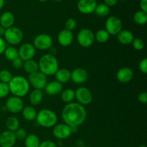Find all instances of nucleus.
Instances as JSON below:
<instances>
[{
  "mask_svg": "<svg viewBox=\"0 0 147 147\" xmlns=\"http://www.w3.org/2000/svg\"><path fill=\"white\" fill-rule=\"evenodd\" d=\"M97 5L96 0H79L77 7L80 12L90 14L94 12Z\"/></svg>",
  "mask_w": 147,
  "mask_h": 147,
  "instance_id": "4468645a",
  "label": "nucleus"
},
{
  "mask_svg": "<svg viewBox=\"0 0 147 147\" xmlns=\"http://www.w3.org/2000/svg\"><path fill=\"white\" fill-rule=\"evenodd\" d=\"M4 55L7 60H8L9 61H13L14 59L19 57L18 50L14 46L7 47L4 52Z\"/></svg>",
  "mask_w": 147,
  "mask_h": 147,
  "instance_id": "bb28decb",
  "label": "nucleus"
},
{
  "mask_svg": "<svg viewBox=\"0 0 147 147\" xmlns=\"http://www.w3.org/2000/svg\"><path fill=\"white\" fill-rule=\"evenodd\" d=\"M83 147H90V146H83Z\"/></svg>",
  "mask_w": 147,
  "mask_h": 147,
  "instance_id": "864d4df0",
  "label": "nucleus"
},
{
  "mask_svg": "<svg viewBox=\"0 0 147 147\" xmlns=\"http://www.w3.org/2000/svg\"><path fill=\"white\" fill-rule=\"evenodd\" d=\"M140 7L142 9V11L147 13V0H141Z\"/></svg>",
  "mask_w": 147,
  "mask_h": 147,
  "instance_id": "c03bdc74",
  "label": "nucleus"
},
{
  "mask_svg": "<svg viewBox=\"0 0 147 147\" xmlns=\"http://www.w3.org/2000/svg\"><path fill=\"white\" fill-rule=\"evenodd\" d=\"M70 130H71L72 134H75L78 131V127L77 126H70Z\"/></svg>",
  "mask_w": 147,
  "mask_h": 147,
  "instance_id": "49530a36",
  "label": "nucleus"
},
{
  "mask_svg": "<svg viewBox=\"0 0 147 147\" xmlns=\"http://www.w3.org/2000/svg\"><path fill=\"white\" fill-rule=\"evenodd\" d=\"M104 1V4H106L108 7H114L115 5H116V4L118 3L119 0H103Z\"/></svg>",
  "mask_w": 147,
  "mask_h": 147,
  "instance_id": "37998d69",
  "label": "nucleus"
},
{
  "mask_svg": "<svg viewBox=\"0 0 147 147\" xmlns=\"http://www.w3.org/2000/svg\"><path fill=\"white\" fill-rule=\"evenodd\" d=\"M56 80L60 82V83H67L71 79V72L67 68H59L55 74Z\"/></svg>",
  "mask_w": 147,
  "mask_h": 147,
  "instance_id": "4be33fe9",
  "label": "nucleus"
},
{
  "mask_svg": "<svg viewBox=\"0 0 147 147\" xmlns=\"http://www.w3.org/2000/svg\"><path fill=\"white\" fill-rule=\"evenodd\" d=\"M7 47V43L3 37H0V55L4 54V52Z\"/></svg>",
  "mask_w": 147,
  "mask_h": 147,
  "instance_id": "79ce46f5",
  "label": "nucleus"
},
{
  "mask_svg": "<svg viewBox=\"0 0 147 147\" xmlns=\"http://www.w3.org/2000/svg\"><path fill=\"white\" fill-rule=\"evenodd\" d=\"M14 133L17 140H24L27 136V131L24 129H22V128H19Z\"/></svg>",
  "mask_w": 147,
  "mask_h": 147,
  "instance_id": "e433bc0d",
  "label": "nucleus"
},
{
  "mask_svg": "<svg viewBox=\"0 0 147 147\" xmlns=\"http://www.w3.org/2000/svg\"><path fill=\"white\" fill-rule=\"evenodd\" d=\"M4 37L6 42L11 45H16L22 41L24 34L19 27L12 26L9 28L6 29Z\"/></svg>",
  "mask_w": 147,
  "mask_h": 147,
  "instance_id": "39448f33",
  "label": "nucleus"
},
{
  "mask_svg": "<svg viewBox=\"0 0 147 147\" xmlns=\"http://www.w3.org/2000/svg\"><path fill=\"white\" fill-rule=\"evenodd\" d=\"M24 60H22L20 57H18L17 58L14 59L13 61H11L12 67H14V68L17 69V70L22 68L23 65H24Z\"/></svg>",
  "mask_w": 147,
  "mask_h": 147,
  "instance_id": "4c0bfd02",
  "label": "nucleus"
},
{
  "mask_svg": "<svg viewBox=\"0 0 147 147\" xmlns=\"http://www.w3.org/2000/svg\"><path fill=\"white\" fill-rule=\"evenodd\" d=\"M75 98L82 106H87L93 100V94L88 88L79 87L75 90Z\"/></svg>",
  "mask_w": 147,
  "mask_h": 147,
  "instance_id": "9d476101",
  "label": "nucleus"
},
{
  "mask_svg": "<svg viewBox=\"0 0 147 147\" xmlns=\"http://www.w3.org/2000/svg\"><path fill=\"white\" fill-rule=\"evenodd\" d=\"M134 78V71L131 68L128 67H121L116 73V78L118 81L121 83H127L130 82Z\"/></svg>",
  "mask_w": 147,
  "mask_h": 147,
  "instance_id": "a211bd4d",
  "label": "nucleus"
},
{
  "mask_svg": "<svg viewBox=\"0 0 147 147\" xmlns=\"http://www.w3.org/2000/svg\"><path fill=\"white\" fill-rule=\"evenodd\" d=\"M53 1H63V0H53Z\"/></svg>",
  "mask_w": 147,
  "mask_h": 147,
  "instance_id": "3c124183",
  "label": "nucleus"
},
{
  "mask_svg": "<svg viewBox=\"0 0 147 147\" xmlns=\"http://www.w3.org/2000/svg\"><path fill=\"white\" fill-rule=\"evenodd\" d=\"M94 12L99 17H106L110 13V7L105 4H100L96 6Z\"/></svg>",
  "mask_w": 147,
  "mask_h": 147,
  "instance_id": "2f4dec72",
  "label": "nucleus"
},
{
  "mask_svg": "<svg viewBox=\"0 0 147 147\" xmlns=\"http://www.w3.org/2000/svg\"><path fill=\"white\" fill-rule=\"evenodd\" d=\"M40 140L38 136L34 134L27 135L24 139V146L25 147H39L40 145Z\"/></svg>",
  "mask_w": 147,
  "mask_h": 147,
  "instance_id": "a878e982",
  "label": "nucleus"
},
{
  "mask_svg": "<svg viewBox=\"0 0 147 147\" xmlns=\"http://www.w3.org/2000/svg\"><path fill=\"white\" fill-rule=\"evenodd\" d=\"M9 92L14 96L22 98L29 93L30 85L28 80L23 76H17L13 77L8 83Z\"/></svg>",
  "mask_w": 147,
  "mask_h": 147,
  "instance_id": "f03ea898",
  "label": "nucleus"
},
{
  "mask_svg": "<svg viewBox=\"0 0 147 147\" xmlns=\"http://www.w3.org/2000/svg\"><path fill=\"white\" fill-rule=\"evenodd\" d=\"M22 113L23 118L25 120L28 121H32L36 120L37 112L32 106H26L23 108Z\"/></svg>",
  "mask_w": 147,
  "mask_h": 147,
  "instance_id": "b1692460",
  "label": "nucleus"
},
{
  "mask_svg": "<svg viewBox=\"0 0 147 147\" xmlns=\"http://www.w3.org/2000/svg\"><path fill=\"white\" fill-rule=\"evenodd\" d=\"M5 30H6V29L4 28V27H3L0 24V37H4V33H5Z\"/></svg>",
  "mask_w": 147,
  "mask_h": 147,
  "instance_id": "a18cd8bd",
  "label": "nucleus"
},
{
  "mask_svg": "<svg viewBox=\"0 0 147 147\" xmlns=\"http://www.w3.org/2000/svg\"><path fill=\"white\" fill-rule=\"evenodd\" d=\"M13 78L12 74L9 70H2L0 71V81L8 84Z\"/></svg>",
  "mask_w": 147,
  "mask_h": 147,
  "instance_id": "473e14b6",
  "label": "nucleus"
},
{
  "mask_svg": "<svg viewBox=\"0 0 147 147\" xmlns=\"http://www.w3.org/2000/svg\"><path fill=\"white\" fill-rule=\"evenodd\" d=\"M19 57L24 61L32 60L34 57L36 49L31 43H24L18 50Z\"/></svg>",
  "mask_w": 147,
  "mask_h": 147,
  "instance_id": "ddd939ff",
  "label": "nucleus"
},
{
  "mask_svg": "<svg viewBox=\"0 0 147 147\" xmlns=\"http://www.w3.org/2000/svg\"><path fill=\"white\" fill-rule=\"evenodd\" d=\"M73 34L71 31L66 29L61 30L57 35L58 43L63 47H68L73 42Z\"/></svg>",
  "mask_w": 147,
  "mask_h": 147,
  "instance_id": "f3484780",
  "label": "nucleus"
},
{
  "mask_svg": "<svg viewBox=\"0 0 147 147\" xmlns=\"http://www.w3.org/2000/svg\"><path fill=\"white\" fill-rule=\"evenodd\" d=\"M24 108V102L21 98L17 96L9 97L5 103V109L12 113H20Z\"/></svg>",
  "mask_w": 147,
  "mask_h": 147,
  "instance_id": "9b49d317",
  "label": "nucleus"
},
{
  "mask_svg": "<svg viewBox=\"0 0 147 147\" xmlns=\"http://www.w3.org/2000/svg\"><path fill=\"white\" fill-rule=\"evenodd\" d=\"M39 70L45 76H53L59 69V63L55 55H44L40 58L38 62Z\"/></svg>",
  "mask_w": 147,
  "mask_h": 147,
  "instance_id": "7ed1b4c3",
  "label": "nucleus"
},
{
  "mask_svg": "<svg viewBox=\"0 0 147 147\" xmlns=\"http://www.w3.org/2000/svg\"><path fill=\"white\" fill-rule=\"evenodd\" d=\"M43 100V92L42 90L39 89H34L30 92V96H29V100L30 103L32 106H37L40 104Z\"/></svg>",
  "mask_w": 147,
  "mask_h": 147,
  "instance_id": "5701e85b",
  "label": "nucleus"
},
{
  "mask_svg": "<svg viewBox=\"0 0 147 147\" xmlns=\"http://www.w3.org/2000/svg\"><path fill=\"white\" fill-rule=\"evenodd\" d=\"M53 134L59 140H63L70 137V135L72 134V132L68 125L65 124V123H58L53 127Z\"/></svg>",
  "mask_w": 147,
  "mask_h": 147,
  "instance_id": "f8f14e48",
  "label": "nucleus"
},
{
  "mask_svg": "<svg viewBox=\"0 0 147 147\" xmlns=\"http://www.w3.org/2000/svg\"><path fill=\"white\" fill-rule=\"evenodd\" d=\"M14 22L15 17L10 11H5L0 16V24L5 29L12 27Z\"/></svg>",
  "mask_w": 147,
  "mask_h": 147,
  "instance_id": "412c9836",
  "label": "nucleus"
},
{
  "mask_svg": "<svg viewBox=\"0 0 147 147\" xmlns=\"http://www.w3.org/2000/svg\"><path fill=\"white\" fill-rule=\"evenodd\" d=\"M38 1H41V2H45V1H47V0H38Z\"/></svg>",
  "mask_w": 147,
  "mask_h": 147,
  "instance_id": "8fccbe9b",
  "label": "nucleus"
},
{
  "mask_svg": "<svg viewBox=\"0 0 147 147\" xmlns=\"http://www.w3.org/2000/svg\"><path fill=\"white\" fill-rule=\"evenodd\" d=\"M116 36L118 41L123 45H129L131 44L134 39L135 38L133 33L127 30H122Z\"/></svg>",
  "mask_w": 147,
  "mask_h": 147,
  "instance_id": "aec40b11",
  "label": "nucleus"
},
{
  "mask_svg": "<svg viewBox=\"0 0 147 147\" xmlns=\"http://www.w3.org/2000/svg\"><path fill=\"white\" fill-rule=\"evenodd\" d=\"M14 133L7 130L0 134V146L1 147H13L16 143Z\"/></svg>",
  "mask_w": 147,
  "mask_h": 147,
  "instance_id": "dca6fc26",
  "label": "nucleus"
},
{
  "mask_svg": "<svg viewBox=\"0 0 147 147\" xmlns=\"http://www.w3.org/2000/svg\"><path fill=\"white\" fill-rule=\"evenodd\" d=\"M39 147H57V145L51 141H45V142H41Z\"/></svg>",
  "mask_w": 147,
  "mask_h": 147,
  "instance_id": "a19ab883",
  "label": "nucleus"
},
{
  "mask_svg": "<svg viewBox=\"0 0 147 147\" xmlns=\"http://www.w3.org/2000/svg\"><path fill=\"white\" fill-rule=\"evenodd\" d=\"M88 78V73L82 67H78L71 72V79L70 80L76 84H83L86 83Z\"/></svg>",
  "mask_w": 147,
  "mask_h": 147,
  "instance_id": "2eb2a0df",
  "label": "nucleus"
},
{
  "mask_svg": "<svg viewBox=\"0 0 147 147\" xmlns=\"http://www.w3.org/2000/svg\"><path fill=\"white\" fill-rule=\"evenodd\" d=\"M138 100L142 104H146L147 103V93L146 92H142L139 93L138 96Z\"/></svg>",
  "mask_w": 147,
  "mask_h": 147,
  "instance_id": "ea45409f",
  "label": "nucleus"
},
{
  "mask_svg": "<svg viewBox=\"0 0 147 147\" xmlns=\"http://www.w3.org/2000/svg\"><path fill=\"white\" fill-rule=\"evenodd\" d=\"M105 27L110 35H117L119 32L122 30L123 24L119 17L116 16H111L106 20Z\"/></svg>",
  "mask_w": 147,
  "mask_h": 147,
  "instance_id": "1a4fd4ad",
  "label": "nucleus"
},
{
  "mask_svg": "<svg viewBox=\"0 0 147 147\" xmlns=\"http://www.w3.org/2000/svg\"><path fill=\"white\" fill-rule=\"evenodd\" d=\"M77 146L79 147H83L84 146V142L82 140H78L77 142Z\"/></svg>",
  "mask_w": 147,
  "mask_h": 147,
  "instance_id": "de8ad7c7",
  "label": "nucleus"
},
{
  "mask_svg": "<svg viewBox=\"0 0 147 147\" xmlns=\"http://www.w3.org/2000/svg\"><path fill=\"white\" fill-rule=\"evenodd\" d=\"M110 34L106 30H100L95 34V40L100 43H105L109 40Z\"/></svg>",
  "mask_w": 147,
  "mask_h": 147,
  "instance_id": "7c9ffc66",
  "label": "nucleus"
},
{
  "mask_svg": "<svg viewBox=\"0 0 147 147\" xmlns=\"http://www.w3.org/2000/svg\"><path fill=\"white\" fill-rule=\"evenodd\" d=\"M139 147H146V146H144V145H141V146H139Z\"/></svg>",
  "mask_w": 147,
  "mask_h": 147,
  "instance_id": "603ef678",
  "label": "nucleus"
},
{
  "mask_svg": "<svg viewBox=\"0 0 147 147\" xmlns=\"http://www.w3.org/2000/svg\"><path fill=\"white\" fill-rule=\"evenodd\" d=\"M139 69L142 73L146 74L147 73V58L144 57L140 61L139 64Z\"/></svg>",
  "mask_w": 147,
  "mask_h": 147,
  "instance_id": "58836bf2",
  "label": "nucleus"
},
{
  "mask_svg": "<svg viewBox=\"0 0 147 147\" xmlns=\"http://www.w3.org/2000/svg\"><path fill=\"white\" fill-rule=\"evenodd\" d=\"M20 121L15 116H10L7 119V121H6V126L7 128V130L10 131H15L20 128Z\"/></svg>",
  "mask_w": 147,
  "mask_h": 147,
  "instance_id": "cd10ccee",
  "label": "nucleus"
},
{
  "mask_svg": "<svg viewBox=\"0 0 147 147\" xmlns=\"http://www.w3.org/2000/svg\"><path fill=\"white\" fill-rule=\"evenodd\" d=\"M134 22L139 25H144L147 22V13L145 11H138L134 14Z\"/></svg>",
  "mask_w": 147,
  "mask_h": 147,
  "instance_id": "c85d7f7f",
  "label": "nucleus"
},
{
  "mask_svg": "<svg viewBox=\"0 0 147 147\" xmlns=\"http://www.w3.org/2000/svg\"><path fill=\"white\" fill-rule=\"evenodd\" d=\"M87 117V111L83 106L78 103H67L62 111V119L69 126H77L83 124Z\"/></svg>",
  "mask_w": 147,
  "mask_h": 147,
  "instance_id": "f257e3e1",
  "label": "nucleus"
},
{
  "mask_svg": "<svg viewBox=\"0 0 147 147\" xmlns=\"http://www.w3.org/2000/svg\"><path fill=\"white\" fill-rule=\"evenodd\" d=\"M28 81L30 86H32L34 89L42 90L47 84V76L38 70L29 75Z\"/></svg>",
  "mask_w": 147,
  "mask_h": 147,
  "instance_id": "423d86ee",
  "label": "nucleus"
},
{
  "mask_svg": "<svg viewBox=\"0 0 147 147\" xmlns=\"http://www.w3.org/2000/svg\"><path fill=\"white\" fill-rule=\"evenodd\" d=\"M77 40L81 47H89L94 43L95 34L92 30L83 28L79 31L77 35Z\"/></svg>",
  "mask_w": 147,
  "mask_h": 147,
  "instance_id": "0eeeda50",
  "label": "nucleus"
},
{
  "mask_svg": "<svg viewBox=\"0 0 147 147\" xmlns=\"http://www.w3.org/2000/svg\"><path fill=\"white\" fill-rule=\"evenodd\" d=\"M61 99L64 103H70L75 99V90L67 88L61 92Z\"/></svg>",
  "mask_w": 147,
  "mask_h": 147,
  "instance_id": "c756f323",
  "label": "nucleus"
},
{
  "mask_svg": "<svg viewBox=\"0 0 147 147\" xmlns=\"http://www.w3.org/2000/svg\"><path fill=\"white\" fill-rule=\"evenodd\" d=\"M36 121L42 127L53 128L57 123V116L53 111L44 109L37 113Z\"/></svg>",
  "mask_w": 147,
  "mask_h": 147,
  "instance_id": "20e7f679",
  "label": "nucleus"
},
{
  "mask_svg": "<svg viewBox=\"0 0 147 147\" xmlns=\"http://www.w3.org/2000/svg\"><path fill=\"white\" fill-rule=\"evenodd\" d=\"M132 46H133L134 48L136 50H142L144 48V42L142 39L139 38V37H136V38L134 39L133 42H132Z\"/></svg>",
  "mask_w": 147,
  "mask_h": 147,
  "instance_id": "72a5a7b5",
  "label": "nucleus"
},
{
  "mask_svg": "<svg viewBox=\"0 0 147 147\" xmlns=\"http://www.w3.org/2000/svg\"><path fill=\"white\" fill-rule=\"evenodd\" d=\"M77 27V22L75 19L73 18H69L67 19L65 23V27L66 30H70V31H73V30L76 28Z\"/></svg>",
  "mask_w": 147,
  "mask_h": 147,
  "instance_id": "c9c22d12",
  "label": "nucleus"
},
{
  "mask_svg": "<svg viewBox=\"0 0 147 147\" xmlns=\"http://www.w3.org/2000/svg\"><path fill=\"white\" fill-rule=\"evenodd\" d=\"M4 5V0H0V10L3 8Z\"/></svg>",
  "mask_w": 147,
  "mask_h": 147,
  "instance_id": "09e8293b",
  "label": "nucleus"
},
{
  "mask_svg": "<svg viewBox=\"0 0 147 147\" xmlns=\"http://www.w3.org/2000/svg\"><path fill=\"white\" fill-rule=\"evenodd\" d=\"M53 40L51 36L47 34H40L36 36L33 41V45L35 49L40 50H47L53 47Z\"/></svg>",
  "mask_w": 147,
  "mask_h": 147,
  "instance_id": "6e6552de",
  "label": "nucleus"
},
{
  "mask_svg": "<svg viewBox=\"0 0 147 147\" xmlns=\"http://www.w3.org/2000/svg\"><path fill=\"white\" fill-rule=\"evenodd\" d=\"M23 69L29 75L35 73L39 70L38 63L33 59L24 61V65H23Z\"/></svg>",
  "mask_w": 147,
  "mask_h": 147,
  "instance_id": "393cba45",
  "label": "nucleus"
},
{
  "mask_svg": "<svg viewBox=\"0 0 147 147\" xmlns=\"http://www.w3.org/2000/svg\"><path fill=\"white\" fill-rule=\"evenodd\" d=\"M63 84L60 83V82L57 81V80L47 83L45 88V92L50 96H55V95L59 94L63 91Z\"/></svg>",
  "mask_w": 147,
  "mask_h": 147,
  "instance_id": "6ab92c4d",
  "label": "nucleus"
},
{
  "mask_svg": "<svg viewBox=\"0 0 147 147\" xmlns=\"http://www.w3.org/2000/svg\"><path fill=\"white\" fill-rule=\"evenodd\" d=\"M9 93L8 84L0 82V98H4L7 97Z\"/></svg>",
  "mask_w": 147,
  "mask_h": 147,
  "instance_id": "f704fd0d",
  "label": "nucleus"
}]
</instances>
